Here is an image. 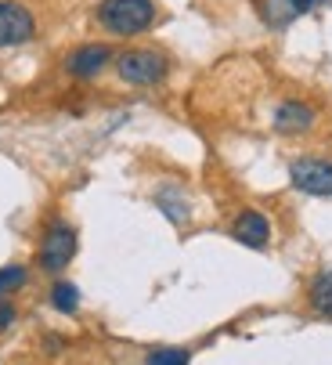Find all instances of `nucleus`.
I'll list each match as a JSON object with an SVG mask.
<instances>
[{"instance_id": "nucleus-1", "label": "nucleus", "mask_w": 332, "mask_h": 365, "mask_svg": "<svg viewBox=\"0 0 332 365\" xmlns=\"http://www.w3.org/2000/svg\"><path fill=\"white\" fill-rule=\"evenodd\" d=\"M155 0H101L94 8V22L108 36H141L155 26Z\"/></svg>"}, {"instance_id": "nucleus-2", "label": "nucleus", "mask_w": 332, "mask_h": 365, "mask_svg": "<svg viewBox=\"0 0 332 365\" xmlns=\"http://www.w3.org/2000/svg\"><path fill=\"white\" fill-rule=\"evenodd\" d=\"M80 250V235L66 217H54L43 232H40V246H36V264L43 275H62L73 257Z\"/></svg>"}, {"instance_id": "nucleus-3", "label": "nucleus", "mask_w": 332, "mask_h": 365, "mask_svg": "<svg viewBox=\"0 0 332 365\" xmlns=\"http://www.w3.org/2000/svg\"><path fill=\"white\" fill-rule=\"evenodd\" d=\"M116 76L130 87H155L170 76V58L155 47H127L113 62Z\"/></svg>"}, {"instance_id": "nucleus-4", "label": "nucleus", "mask_w": 332, "mask_h": 365, "mask_svg": "<svg viewBox=\"0 0 332 365\" xmlns=\"http://www.w3.org/2000/svg\"><path fill=\"white\" fill-rule=\"evenodd\" d=\"M289 185L314 199H332V160L328 155H293Z\"/></svg>"}, {"instance_id": "nucleus-5", "label": "nucleus", "mask_w": 332, "mask_h": 365, "mask_svg": "<svg viewBox=\"0 0 332 365\" xmlns=\"http://www.w3.org/2000/svg\"><path fill=\"white\" fill-rule=\"evenodd\" d=\"M113 62H116V51L108 43H80L66 55V73L73 80H98Z\"/></svg>"}, {"instance_id": "nucleus-6", "label": "nucleus", "mask_w": 332, "mask_h": 365, "mask_svg": "<svg viewBox=\"0 0 332 365\" xmlns=\"http://www.w3.org/2000/svg\"><path fill=\"white\" fill-rule=\"evenodd\" d=\"M36 36V19L19 0H0V47H19Z\"/></svg>"}, {"instance_id": "nucleus-7", "label": "nucleus", "mask_w": 332, "mask_h": 365, "mask_svg": "<svg viewBox=\"0 0 332 365\" xmlns=\"http://www.w3.org/2000/svg\"><path fill=\"white\" fill-rule=\"evenodd\" d=\"M314 123H318V113L300 98H286L282 106L274 109V116H271L274 134H282V138H304V134L314 130Z\"/></svg>"}, {"instance_id": "nucleus-8", "label": "nucleus", "mask_w": 332, "mask_h": 365, "mask_svg": "<svg viewBox=\"0 0 332 365\" xmlns=\"http://www.w3.org/2000/svg\"><path fill=\"white\" fill-rule=\"evenodd\" d=\"M228 232L246 250H267V242H271V221H267L264 210H256V206H242V210L232 217Z\"/></svg>"}, {"instance_id": "nucleus-9", "label": "nucleus", "mask_w": 332, "mask_h": 365, "mask_svg": "<svg viewBox=\"0 0 332 365\" xmlns=\"http://www.w3.org/2000/svg\"><path fill=\"white\" fill-rule=\"evenodd\" d=\"M307 307L314 311L318 319L332 322V268H321L311 275L307 282Z\"/></svg>"}, {"instance_id": "nucleus-10", "label": "nucleus", "mask_w": 332, "mask_h": 365, "mask_svg": "<svg viewBox=\"0 0 332 365\" xmlns=\"http://www.w3.org/2000/svg\"><path fill=\"white\" fill-rule=\"evenodd\" d=\"M47 304L58 311V315H76L80 311V289L69 279H54V286L47 293Z\"/></svg>"}, {"instance_id": "nucleus-11", "label": "nucleus", "mask_w": 332, "mask_h": 365, "mask_svg": "<svg viewBox=\"0 0 332 365\" xmlns=\"http://www.w3.org/2000/svg\"><path fill=\"white\" fill-rule=\"evenodd\" d=\"M145 365H192V351H185V347H152L145 354Z\"/></svg>"}, {"instance_id": "nucleus-12", "label": "nucleus", "mask_w": 332, "mask_h": 365, "mask_svg": "<svg viewBox=\"0 0 332 365\" xmlns=\"http://www.w3.org/2000/svg\"><path fill=\"white\" fill-rule=\"evenodd\" d=\"M26 282H29V268L26 264H4L0 268V297L19 293Z\"/></svg>"}, {"instance_id": "nucleus-13", "label": "nucleus", "mask_w": 332, "mask_h": 365, "mask_svg": "<svg viewBox=\"0 0 332 365\" xmlns=\"http://www.w3.org/2000/svg\"><path fill=\"white\" fill-rule=\"evenodd\" d=\"M15 319H19V307L8 297H0V333H8L15 326Z\"/></svg>"}, {"instance_id": "nucleus-14", "label": "nucleus", "mask_w": 332, "mask_h": 365, "mask_svg": "<svg viewBox=\"0 0 332 365\" xmlns=\"http://www.w3.org/2000/svg\"><path fill=\"white\" fill-rule=\"evenodd\" d=\"M289 4H293V11H296V15H304V11H311V8L318 4V0H289Z\"/></svg>"}]
</instances>
